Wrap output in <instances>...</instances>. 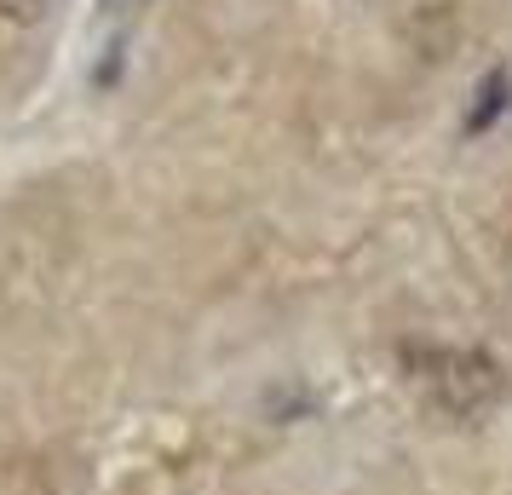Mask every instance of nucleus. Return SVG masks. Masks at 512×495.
<instances>
[{"mask_svg": "<svg viewBox=\"0 0 512 495\" xmlns=\"http://www.w3.org/2000/svg\"><path fill=\"white\" fill-rule=\"evenodd\" d=\"M409 363H415V380L432 392V403L449 415H478L501 398V363L484 352H415Z\"/></svg>", "mask_w": 512, "mask_h": 495, "instance_id": "f257e3e1", "label": "nucleus"}, {"mask_svg": "<svg viewBox=\"0 0 512 495\" xmlns=\"http://www.w3.org/2000/svg\"><path fill=\"white\" fill-rule=\"evenodd\" d=\"M507 93H512L507 70H489V75H484V87H478V110L466 116V127H472V133H478V127H489V121L507 110Z\"/></svg>", "mask_w": 512, "mask_h": 495, "instance_id": "f03ea898", "label": "nucleus"}, {"mask_svg": "<svg viewBox=\"0 0 512 495\" xmlns=\"http://www.w3.org/2000/svg\"><path fill=\"white\" fill-rule=\"evenodd\" d=\"M47 12V0H0V18H12V24H35Z\"/></svg>", "mask_w": 512, "mask_h": 495, "instance_id": "7ed1b4c3", "label": "nucleus"}, {"mask_svg": "<svg viewBox=\"0 0 512 495\" xmlns=\"http://www.w3.org/2000/svg\"><path fill=\"white\" fill-rule=\"evenodd\" d=\"M127 6H139V0H104V12H127Z\"/></svg>", "mask_w": 512, "mask_h": 495, "instance_id": "20e7f679", "label": "nucleus"}]
</instances>
